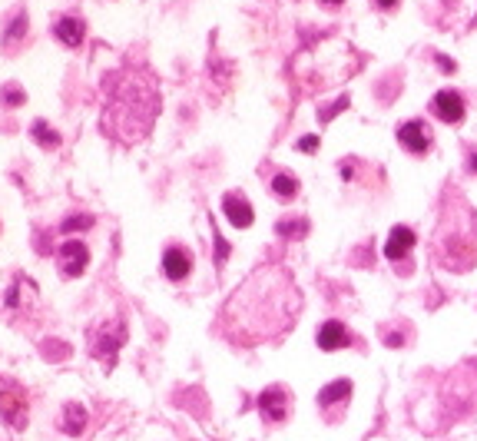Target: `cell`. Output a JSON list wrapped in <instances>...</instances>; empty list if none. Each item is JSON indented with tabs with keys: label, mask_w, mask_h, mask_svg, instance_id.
Returning <instances> with one entry per match:
<instances>
[{
	"label": "cell",
	"mask_w": 477,
	"mask_h": 441,
	"mask_svg": "<svg viewBox=\"0 0 477 441\" xmlns=\"http://www.w3.org/2000/svg\"><path fill=\"white\" fill-rule=\"evenodd\" d=\"M295 282L282 269H258L236 289L232 302L226 306V328L242 342H262L278 336L288 322H295Z\"/></svg>",
	"instance_id": "cell-1"
},
{
	"label": "cell",
	"mask_w": 477,
	"mask_h": 441,
	"mask_svg": "<svg viewBox=\"0 0 477 441\" xmlns=\"http://www.w3.org/2000/svg\"><path fill=\"white\" fill-rule=\"evenodd\" d=\"M113 80V100L103 113V126L116 140L130 143V113H133L136 140H143L156 120V110H159V90H156L150 73H133V70L126 73V80H120V73Z\"/></svg>",
	"instance_id": "cell-2"
},
{
	"label": "cell",
	"mask_w": 477,
	"mask_h": 441,
	"mask_svg": "<svg viewBox=\"0 0 477 441\" xmlns=\"http://www.w3.org/2000/svg\"><path fill=\"white\" fill-rule=\"evenodd\" d=\"M431 110H434V116L444 120V123H461V116H464V96H461L458 90H441V93H434V100H431Z\"/></svg>",
	"instance_id": "cell-3"
},
{
	"label": "cell",
	"mask_w": 477,
	"mask_h": 441,
	"mask_svg": "<svg viewBox=\"0 0 477 441\" xmlns=\"http://www.w3.org/2000/svg\"><path fill=\"white\" fill-rule=\"evenodd\" d=\"M398 143L408 150V153H428L431 146V130L424 120H408V123L398 130Z\"/></svg>",
	"instance_id": "cell-4"
},
{
	"label": "cell",
	"mask_w": 477,
	"mask_h": 441,
	"mask_svg": "<svg viewBox=\"0 0 477 441\" xmlns=\"http://www.w3.org/2000/svg\"><path fill=\"white\" fill-rule=\"evenodd\" d=\"M60 266L67 276H80L86 266H90V249H86L80 239H67L60 246Z\"/></svg>",
	"instance_id": "cell-5"
},
{
	"label": "cell",
	"mask_w": 477,
	"mask_h": 441,
	"mask_svg": "<svg viewBox=\"0 0 477 441\" xmlns=\"http://www.w3.org/2000/svg\"><path fill=\"white\" fill-rule=\"evenodd\" d=\"M258 412H262V418H266L268 425H282L288 415V398L282 388H268V392H262V398H258Z\"/></svg>",
	"instance_id": "cell-6"
},
{
	"label": "cell",
	"mask_w": 477,
	"mask_h": 441,
	"mask_svg": "<svg viewBox=\"0 0 477 441\" xmlns=\"http://www.w3.org/2000/svg\"><path fill=\"white\" fill-rule=\"evenodd\" d=\"M222 209H226V219H229L232 226H238V229L252 226V206H248V199L242 196V192H226Z\"/></svg>",
	"instance_id": "cell-7"
},
{
	"label": "cell",
	"mask_w": 477,
	"mask_h": 441,
	"mask_svg": "<svg viewBox=\"0 0 477 441\" xmlns=\"http://www.w3.org/2000/svg\"><path fill=\"white\" fill-rule=\"evenodd\" d=\"M0 412H4V418L14 428H23V422H27V398L17 388H10L7 395H0Z\"/></svg>",
	"instance_id": "cell-8"
},
{
	"label": "cell",
	"mask_w": 477,
	"mask_h": 441,
	"mask_svg": "<svg viewBox=\"0 0 477 441\" xmlns=\"http://www.w3.org/2000/svg\"><path fill=\"white\" fill-rule=\"evenodd\" d=\"M189 266H192V259H189V252L186 249H179V246H172V249H166V256H162V272L172 279V282H179V279H186L189 276Z\"/></svg>",
	"instance_id": "cell-9"
},
{
	"label": "cell",
	"mask_w": 477,
	"mask_h": 441,
	"mask_svg": "<svg viewBox=\"0 0 477 441\" xmlns=\"http://www.w3.org/2000/svg\"><path fill=\"white\" fill-rule=\"evenodd\" d=\"M411 246H414V232L408 229V226H394L392 236H388V242H384V256L388 259H404L411 252Z\"/></svg>",
	"instance_id": "cell-10"
},
{
	"label": "cell",
	"mask_w": 477,
	"mask_h": 441,
	"mask_svg": "<svg viewBox=\"0 0 477 441\" xmlns=\"http://www.w3.org/2000/svg\"><path fill=\"white\" fill-rule=\"evenodd\" d=\"M348 332H345L342 322H325L322 328H318V346L325 348V352H335V348H342L348 346Z\"/></svg>",
	"instance_id": "cell-11"
},
{
	"label": "cell",
	"mask_w": 477,
	"mask_h": 441,
	"mask_svg": "<svg viewBox=\"0 0 477 441\" xmlns=\"http://www.w3.org/2000/svg\"><path fill=\"white\" fill-rule=\"evenodd\" d=\"M53 33H57L67 47H80V40H83V20H77V17H63L53 27Z\"/></svg>",
	"instance_id": "cell-12"
},
{
	"label": "cell",
	"mask_w": 477,
	"mask_h": 441,
	"mask_svg": "<svg viewBox=\"0 0 477 441\" xmlns=\"http://www.w3.org/2000/svg\"><path fill=\"white\" fill-rule=\"evenodd\" d=\"M348 395H352V382H332V385H325L322 392H318V402L328 408V405H338V402H348Z\"/></svg>",
	"instance_id": "cell-13"
},
{
	"label": "cell",
	"mask_w": 477,
	"mask_h": 441,
	"mask_svg": "<svg viewBox=\"0 0 477 441\" xmlns=\"http://www.w3.org/2000/svg\"><path fill=\"white\" fill-rule=\"evenodd\" d=\"M272 190H276V196H282V199H292L298 192V180L288 173H278L276 180H272Z\"/></svg>",
	"instance_id": "cell-14"
},
{
	"label": "cell",
	"mask_w": 477,
	"mask_h": 441,
	"mask_svg": "<svg viewBox=\"0 0 477 441\" xmlns=\"http://www.w3.org/2000/svg\"><path fill=\"white\" fill-rule=\"evenodd\" d=\"M23 33H27V17H23V14H17V17H14V24H10V30L4 33V43H7V47H17V40L23 37Z\"/></svg>",
	"instance_id": "cell-15"
},
{
	"label": "cell",
	"mask_w": 477,
	"mask_h": 441,
	"mask_svg": "<svg viewBox=\"0 0 477 441\" xmlns=\"http://www.w3.org/2000/svg\"><path fill=\"white\" fill-rule=\"evenodd\" d=\"M83 422H86L83 408H80V405H67V432L80 435V432H83Z\"/></svg>",
	"instance_id": "cell-16"
},
{
	"label": "cell",
	"mask_w": 477,
	"mask_h": 441,
	"mask_svg": "<svg viewBox=\"0 0 477 441\" xmlns=\"http://www.w3.org/2000/svg\"><path fill=\"white\" fill-rule=\"evenodd\" d=\"M33 136H37V143H40V146H47V150H53V146L60 143L57 133H50V126L43 123V120H37V123H33Z\"/></svg>",
	"instance_id": "cell-17"
},
{
	"label": "cell",
	"mask_w": 477,
	"mask_h": 441,
	"mask_svg": "<svg viewBox=\"0 0 477 441\" xmlns=\"http://www.w3.org/2000/svg\"><path fill=\"white\" fill-rule=\"evenodd\" d=\"M90 216H70L67 222H63V232H73V229H86V226H90Z\"/></svg>",
	"instance_id": "cell-18"
},
{
	"label": "cell",
	"mask_w": 477,
	"mask_h": 441,
	"mask_svg": "<svg viewBox=\"0 0 477 441\" xmlns=\"http://www.w3.org/2000/svg\"><path fill=\"white\" fill-rule=\"evenodd\" d=\"M4 103H7V106H20V103H23V90H20V87H7V90H4Z\"/></svg>",
	"instance_id": "cell-19"
},
{
	"label": "cell",
	"mask_w": 477,
	"mask_h": 441,
	"mask_svg": "<svg viewBox=\"0 0 477 441\" xmlns=\"http://www.w3.org/2000/svg\"><path fill=\"white\" fill-rule=\"evenodd\" d=\"M305 229H308V222H295V226H292V222H278V232H282V236H288V232H298V236H302Z\"/></svg>",
	"instance_id": "cell-20"
},
{
	"label": "cell",
	"mask_w": 477,
	"mask_h": 441,
	"mask_svg": "<svg viewBox=\"0 0 477 441\" xmlns=\"http://www.w3.org/2000/svg\"><path fill=\"white\" fill-rule=\"evenodd\" d=\"M298 150H302V153H312V150H318V136H305V140H298Z\"/></svg>",
	"instance_id": "cell-21"
},
{
	"label": "cell",
	"mask_w": 477,
	"mask_h": 441,
	"mask_svg": "<svg viewBox=\"0 0 477 441\" xmlns=\"http://www.w3.org/2000/svg\"><path fill=\"white\" fill-rule=\"evenodd\" d=\"M374 4H378V7H382V10H392L394 4H398V0H374Z\"/></svg>",
	"instance_id": "cell-22"
},
{
	"label": "cell",
	"mask_w": 477,
	"mask_h": 441,
	"mask_svg": "<svg viewBox=\"0 0 477 441\" xmlns=\"http://www.w3.org/2000/svg\"><path fill=\"white\" fill-rule=\"evenodd\" d=\"M325 4H342V0H325Z\"/></svg>",
	"instance_id": "cell-23"
}]
</instances>
